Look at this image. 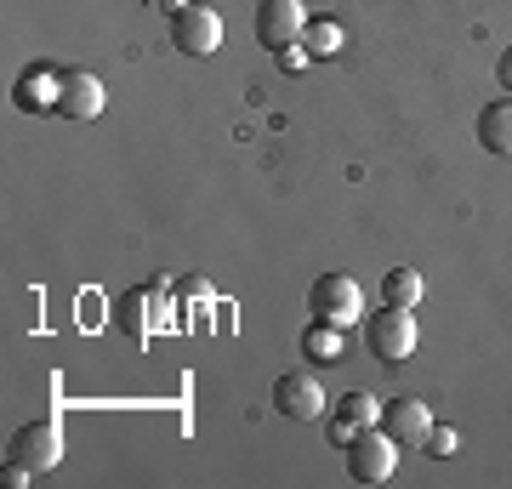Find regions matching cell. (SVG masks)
<instances>
[{"label": "cell", "instance_id": "obj_1", "mask_svg": "<svg viewBox=\"0 0 512 489\" xmlns=\"http://www.w3.org/2000/svg\"><path fill=\"white\" fill-rule=\"evenodd\" d=\"M308 308L313 319H325V325H365V290L353 273H319L308 290Z\"/></svg>", "mask_w": 512, "mask_h": 489}, {"label": "cell", "instance_id": "obj_2", "mask_svg": "<svg viewBox=\"0 0 512 489\" xmlns=\"http://www.w3.org/2000/svg\"><path fill=\"white\" fill-rule=\"evenodd\" d=\"M365 342H370V359H376V364H404L410 353H416L421 330H416V319H410V308L382 302V313L365 319Z\"/></svg>", "mask_w": 512, "mask_h": 489}, {"label": "cell", "instance_id": "obj_3", "mask_svg": "<svg viewBox=\"0 0 512 489\" xmlns=\"http://www.w3.org/2000/svg\"><path fill=\"white\" fill-rule=\"evenodd\" d=\"M393 467H399V444L387 438L382 421L359 427V438L348 444V478H353V484H387Z\"/></svg>", "mask_w": 512, "mask_h": 489}, {"label": "cell", "instance_id": "obj_4", "mask_svg": "<svg viewBox=\"0 0 512 489\" xmlns=\"http://www.w3.org/2000/svg\"><path fill=\"white\" fill-rule=\"evenodd\" d=\"M6 455L29 472L57 467V461H63V433H57V421H29V427H18L12 444H6Z\"/></svg>", "mask_w": 512, "mask_h": 489}, {"label": "cell", "instance_id": "obj_5", "mask_svg": "<svg viewBox=\"0 0 512 489\" xmlns=\"http://www.w3.org/2000/svg\"><path fill=\"white\" fill-rule=\"evenodd\" d=\"M302 29H308V6H302V0H262V6H256V40H262L268 52L296 46Z\"/></svg>", "mask_w": 512, "mask_h": 489}, {"label": "cell", "instance_id": "obj_6", "mask_svg": "<svg viewBox=\"0 0 512 489\" xmlns=\"http://www.w3.org/2000/svg\"><path fill=\"white\" fill-rule=\"evenodd\" d=\"M103 103H109V91H103L97 74H86V69L57 74V114H63V120H97Z\"/></svg>", "mask_w": 512, "mask_h": 489}, {"label": "cell", "instance_id": "obj_7", "mask_svg": "<svg viewBox=\"0 0 512 489\" xmlns=\"http://www.w3.org/2000/svg\"><path fill=\"white\" fill-rule=\"evenodd\" d=\"M274 410L291 421H319L325 416V387L313 370H291V376L274 381Z\"/></svg>", "mask_w": 512, "mask_h": 489}, {"label": "cell", "instance_id": "obj_8", "mask_svg": "<svg viewBox=\"0 0 512 489\" xmlns=\"http://www.w3.org/2000/svg\"><path fill=\"white\" fill-rule=\"evenodd\" d=\"M171 46L188 57H211L222 46V18L211 12V6H188V12H177L171 18Z\"/></svg>", "mask_w": 512, "mask_h": 489}, {"label": "cell", "instance_id": "obj_9", "mask_svg": "<svg viewBox=\"0 0 512 489\" xmlns=\"http://www.w3.org/2000/svg\"><path fill=\"white\" fill-rule=\"evenodd\" d=\"M382 427H387V438H393L399 450H421L427 433H433V410H427L421 399H387L382 404Z\"/></svg>", "mask_w": 512, "mask_h": 489}, {"label": "cell", "instance_id": "obj_10", "mask_svg": "<svg viewBox=\"0 0 512 489\" xmlns=\"http://www.w3.org/2000/svg\"><path fill=\"white\" fill-rule=\"evenodd\" d=\"M165 325V308H160V290L148 296V290H131L120 296V330H126L131 342H148V330Z\"/></svg>", "mask_w": 512, "mask_h": 489}, {"label": "cell", "instance_id": "obj_11", "mask_svg": "<svg viewBox=\"0 0 512 489\" xmlns=\"http://www.w3.org/2000/svg\"><path fill=\"white\" fill-rule=\"evenodd\" d=\"M478 143L490 148V154H507V160H512V97L478 109Z\"/></svg>", "mask_w": 512, "mask_h": 489}, {"label": "cell", "instance_id": "obj_12", "mask_svg": "<svg viewBox=\"0 0 512 489\" xmlns=\"http://www.w3.org/2000/svg\"><path fill=\"white\" fill-rule=\"evenodd\" d=\"M342 325H325V319H313L308 330H302V359L308 364H336L342 359Z\"/></svg>", "mask_w": 512, "mask_h": 489}, {"label": "cell", "instance_id": "obj_13", "mask_svg": "<svg viewBox=\"0 0 512 489\" xmlns=\"http://www.w3.org/2000/svg\"><path fill=\"white\" fill-rule=\"evenodd\" d=\"M421 290H427V285H421V273H416V268H393V273L382 279V302H393V308H410V313H416V308H421Z\"/></svg>", "mask_w": 512, "mask_h": 489}, {"label": "cell", "instance_id": "obj_14", "mask_svg": "<svg viewBox=\"0 0 512 489\" xmlns=\"http://www.w3.org/2000/svg\"><path fill=\"white\" fill-rule=\"evenodd\" d=\"M302 46H308V57H336V52H342V23H336V18H308Z\"/></svg>", "mask_w": 512, "mask_h": 489}, {"label": "cell", "instance_id": "obj_15", "mask_svg": "<svg viewBox=\"0 0 512 489\" xmlns=\"http://www.w3.org/2000/svg\"><path fill=\"white\" fill-rule=\"evenodd\" d=\"M46 86H57V74H46V69H29V74H23V91H18V103H23V109H57V97H46Z\"/></svg>", "mask_w": 512, "mask_h": 489}, {"label": "cell", "instance_id": "obj_16", "mask_svg": "<svg viewBox=\"0 0 512 489\" xmlns=\"http://www.w3.org/2000/svg\"><path fill=\"white\" fill-rule=\"evenodd\" d=\"M336 416H348V421H359V427H370V421H382V404L370 399V393H342V399H336Z\"/></svg>", "mask_w": 512, "mask_h": 489}, {"label": "cell", "instance_id": "obj_17", "mask_svg": "<svg viewBox=\"0 0 512 489\" xmlns=\"http://www.w3.org/2000/svg\"><path fill=\"white\" fill-rule=\"evenodd\" d=\"M421 455H433V461H450V455H456V427H439V421H433V433H427Z\"/></svg>", "mask_w": 512, "mask_h": 489}, {"label": "cell", "instance_id": "obj_18", "mask_svg": "<svg viewBox=\"0 0 512 489\" xmlns=\"http://www.w3.org/2000/svg\"><path fill=\"white\" fill-rule=\"evenodd\" d=\"M274 63H279V69H285V74H296V69H308L313 57H308V46L296 40V46H279V52H274Z\"/></svg>", "mask_w": 512, "mask_h": 489}, {"label": "cell", "instance_id": "obj_19", "mask_svg": "<svg viewBox=\"0 0 512 489\" xmlns=\"http://www.w3.org/2000/svg\"><path fill=\"white\" fill-rule=\"evenodd\" d=\"M353 438H359V421H348V416H336V410H330V444H336V450H348Z\"/></svg>", "mask_w": 512, "mask_h": 489}, {"label": "cell", "instance_id": "obj_20", "mask_svg": "<svg viewBox=\"0 0 512 489\" xmlns=\"http://www.w3.org/2000/svg\"><path fill=\"white\" fill-rule=\"evenodd\" d=\"M495 80H501V86L512 91V46H507V52H501V63H495Z\"/></svg>", "mask_w": 512, "mask_h": 489}]
</instances>
